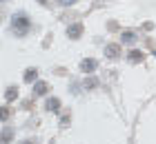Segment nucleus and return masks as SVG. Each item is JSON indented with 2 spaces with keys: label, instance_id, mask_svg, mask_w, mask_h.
I'll return each mask as SVG.
<instances>
[{
  "label": "nucleus",
  "instance_id": "8",
  "mask_svg": "<svg viewBox=\"0 0 156 144\" xmlns=\"http://www.w3.org/2000/svg\"><path fill=\"white\" fill-rule=\"evenodd\" d=\"M36 93H38V95L47 93V84H45V82H38V84H36Z\"/></svg>",
  "mask_w": 156,
  "mask_h": 144
},
{
  "label": "nucleus",
  "instance_id": "12",
  "mask_svg": "<svg viewBox=\"0 0 156 144\" xmlns=\"http://www.w3.org/2000/svg\"><path fill=\"white\" fill-rule=\"evenodd\" d=\"M23 144H34V142H23Z\"/></svg>",
  "mask_w": 156,
  "mask_h": 144
},
{
  "label": "nucleus",
  "instance_id": "11",
  "mask_svg": "<svg viewBox=\"0 0 156 144\" xmlns=\"http://www.w3.org/2000/svg\"><path fill=\"white\" fill-rule=\"evenodd\" d=\"M60 2H62V5H74L76 0H60Z\"/></svg>",
  "mask_w": 156,
  "mask_h": 144
},
{
  "label": "nucleus",
  "instance_id": "7",
  "mask_svg": "<svg viewBox=\"0 0 156 144\" xmlns=\"http://www.w3.org/2000/svg\"><path fill=\"white\" fill-rule=\"evenodd\" d=\"M129 60L132 62H140L143 60V51H129Z\"/></svg>",
  "mask_w": 156,
  "mask_h": 144
},
{
  "label": "nucleus",
  "instance_id": "4",
  "mask_svg": "<svg viewBox=\"0 0 156 144\" xmlns=\"http://www.w3.org/2000/svg\"><path fill=\"white\" fill-rule=\"evenodd\" d=\"M105 53H107L109 58H116V55L120 53V47H118V45H109L107 49H105Z\"/></svg>",
  "mask_w": 156,
  "mask_h": 144
},
{
  "label": "nucleus",
  "instance_id": "6",
  "mask_svg": "<svg viewBox=\"0 0 156 144\" xmlns=\"http://www.w3.org/2000/svg\"><path fill=\"white\" fill-rule=\"evenodd\" d=\"M36 75H38V71H36V69H27V73H25V82H34V80H36Z\"/></svg>",
  "mask_w": 156,
  "mask_h": 144
},
{
  "label": "nucleus",
  "instance_id": "5",
  "mask_svg": "<svg viewBox=\"0 0 156 144\" xmlns=\"http://www.w3.org/2000/svg\"><path fill=\"white\" fill-rule=\"evenodd\" d=\"M47 109H49V111H58V109H60V102H58L56 98H49V100H47Z\"/></svg>",
  "mask_w": 156,
  "mask_h": 144
},
{
  "label": "nucleus",
  "instance_id": "3",
  "mask_svg": "<svg viewBox=\"0 0 156 144\" xmlns=\"http://www.w3.org/2000/svg\"><path fill=\"white\" fill-rule=\"evenodd\" d=\"M67 33L72 35V38H78V35L83 33V25H72V27L67 29Z\"/></svg>",
  "mask_w": 156,
  "mask_h": 144
},
{
  "label": "nucleus",
  "instance_id": "2",
  "mask_svg": "<svg viewBox=\"0 0 156 144\" xmlns=\"http://www.w3.org/2000/svg\"><path fill=\"white\" fill-rule=\"evenodd\" d=\"M80 69L85 71V73H91V71L96 69V60H83L80 62Z\"/></svg>",
  "mask_w": 156,
  "mask_h": 144
},
{
  "label": "nucleus",
  "instance_id": "1",
  "mask_svg": "<svg viewBox=\"0 0 156 144\" xmlns=\"http://www.w3.org/2000/svg\"><path fill=\"white\" fill-rule=\"evenodd\" d=\"M13 29H16V33L23 35L27 29H29V20H27L25 13H18V16H13Z\"/></svg>",
  "mask_w": 156,
  "mask_h": 144
},
{
  "label": "nucleus",
  "instance_id": "10",
  "mask_svg": "<svg viewBox=\"0 0 156 144\" xmlns=\"http://www.w3.org/2000/svg\"><path fill=\"white\" fill-rule=\"evenodd\" d=\"M13 95H18V91H13V89H9V91H7V100H11Z\"/></svg>",
  "mask_w": 156,
  "mask_h": 144
},
{
  "label": "nucleus",
  "instance_id": "9",
  "mask_svg": "<svg viewBox=\"0 0 156 144\" xmlns=\"http://www.w3.org/2000/svg\"><path fill=\"white\" fill-rule=\"evenodd\" d=\"M134 38H136V35H134V33H129V31H127L123 40H125V42H134Z\"/></svg>",
  "mask_w": 156,
  "mask_h": 144
}]
</instances>
